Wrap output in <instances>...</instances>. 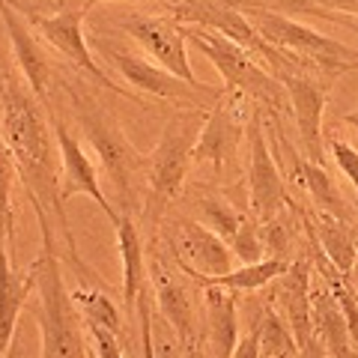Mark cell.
<instances>
[{
    "mask_svg": "<svg viewBox=\"0 0 358 358\" xmlns=\"http://www.w3.org/2000/svg\"><path fill=\"white\" fill-rule=\"evenodd\" d=\"M45 105L30 93L9 72H0V134H3L9 152L15 159L18 179L27 188V197L33 206L48 212V218L57 221V227L66 239V251L78 272V245L66 215V203L60 200V171H57V138L51 129V117H45Z\"/></svg>",
    "mask_w": 358,
    "mask_h": 358,
    "instance_id": "cell-1",
    "label": "cell"
},
{
    "mask_svg": "<svg viewBox=\"0 0 358 358\" xmlns=\"http://www.w3.org/2000/svg\"><path fill=\"white\" fill-rule=\"evenodd\" d=\"M63 93L69 96L78 126H81L93 152L99 155L105 176L114 185L117 203L122 209H131V206L141 209L138 200H141V188H147V155H141L131 147V141L122 134L117 120L110 117V110H105L99 99L78 90L72 81L63 84Z\"/></svg>",
    "mask_w": 358,
    "mask_h": 358,
    "instance_id": "cell-2",
    "label": "cell"
},
{
    "mask_svg": "<svg viewBox=\"0 0 358 358\" xmlns=\"http://www.w3.org/2000/svg\"><path fill=\"white\" fill-rule=\"evenodd\" d=\"M42 233V254L33 260L39 289V326H42V358H87L84 350V317L78 313L72 293L66 289L63 268L54 242V224L48 212L33 206Z\"/></svg>",
    "mask_w": 358,
    "mask_h": 358,
    "instance_id": "cell-3",
    "label": "cell"
},
{
    "mask_svg": "<svg viewBox=\"0 0 358 358\" xmlns=\"http://www.w3.org/2000/svg\"><path fill=\"white\" fill-rule=\"evenodd\" d=\"M203 108L179 110L167 120L162 131V141L155 152L147 159V197H143V215L152 224H159L164 209L179 197L188 176V164H192L194 143L203 129Z\"/></svg>",
    "mask_w": 358,
    "mask_h": 358,
    "instance_id": "cell-4",
    "label": "cell"
},
{
    "mask_svg": "<svg viewBox=\"0 0 358 358\" xmlns=\"http://www.w3.org/2000/svg\"><path fill=\"white\" fill-rule=\"evenodd\" d=\"M266 69L281 81L287 93L305 159L322 164V114H326L329 87L338 78V72L310 60H299L293 54H284L278 48H275V57L266 63Z\"/></svg>",
    "mask_w": 358,
    "mask_h": 358,
    "instance_id": "cell-5",
    "label": "cell"
},
{
    "mask_svg": "<svg viewBox=\"0 0 358 358\" xmlns=\"http://www.w3.org/2000/svg\"><path fill=\"white\" fill-rule=\"evenodd\" d=\"M185 39L197 45L209 57V63L221 72L224 90L248 96L251 102L275 110V114H284L289 108L281 81L268 69H263V66L257 63V54H251L248 48H242V45H236L233 39L221 36L215 30H206V27H185Z\"/></svg>",
    "mask_w": 358,
    "mask_h": 358,
    "instance_id": "cell-6",
    "label": "cell"
},
{
    "mask_svg": "<svg viewBox=\"0 0 358 358\" xmlns=\"http://www.w3.org/2000/svg\"><path fill=\"white\" fill-rule=\"evenodd\" d=\"M248 21L257 30V36H260L266 45H272V48L284 51V54L320 63V66H326V69L338 72V75L358 69V51L355 48L326 36V33H317V30H310L305 24H299V21L287 18V15H278V13H272V9L251 6Z\"/></svg>",
    "mask_w": 358,
    "mask_h": 358,
    "instance_id": "cell-7",
    "label": "cell"
},
{
    "mask_svg": "<svg viewBox=\"0 0 358 358\" xmlns=\"http://www.w3.org/2000/svg\"><path fill=\"white\" fill-rule=\"evenodd\" d=\"M263 114L260 105H254L251 120H248V212L266 224L287 209H293V197L287 192V179L278 167V159L268 150L266 129H263Z\"/></svg>",
    "mask_w": 358,
    "mask_h": 358,
    "instance_id": "cell-8",
    "label": "cell"
},
{
    "mask_svg": "<svg viewBox=\"0 0 358 358\" xmlns=\"http://www.w3.org/2000/svg\"><path fill=\"white\" fill-rule=\"evenodd\" d=\"M96 3L84 0L81 6H72V9H63L57 15H39V13H27L24 18L30 21L33 30H39V36L51 45L54 51H60L66 60H69L78 72H84L87 78H93L96 84L108 87L110 93L117 96H126V99H134L131 90H122L120 84H114L110 78L105 75V69L99 66V60L90 54V45L84 39V18L87 13L93 9Z\"/></svg>",
    "mask_w": 358,
    "mask_h": 358,
    "instance_id": "cell-9",
    "label": "cell"
},
{
    "mask_svg": "<svg viewBox=\"0 0 358 358\" xmlns=\"http://www.w3.org/2000/svg\"><path fill=\"white\" fill-rule=\"evenodd\" d=\"M167 248L171 260L179 266V272L192 281H209L221 278L233 268V251L221 236L192 218H173L167 233Z\"/></svg>",
    "mask_w": 358,
    "mask_h": 358,
    "instance_id": "cell-10",
    "label": "cell"
},
{
    "mask_svg": "<svg viewBox=\"0 0 358 358\" xmlns=\"http://www.w3.org/2000/svg\"><path fill=\"white\" fill-rule=\"evenodd\" d=\"M248 105H254L248 96L224 90L221 99L209 108V114L203 120V129H200V138L194 143L192 162L212 164L215 171H221L227 162L236 159L239 143H242L245 129H248V120H251V114L245 110Z\"/></svg>",
    "mask_w": 358,
    "mask_h": 358,
    "instance_id": "cell-11",
    "label": "cell"
},
{
    "mask_svg": "<svg viewBox=\"0 0 358 358\" xmlns=\"http://www.w3.org/2000/svg\"><path fill=\"white\" fill-rule=\"evenodd\" d=\"M150 278L155 287V305H159V317L176 331L182 346L188 343H203V301L197 305L182 278H179V266L167 260L164 254H155L150 260Z\"/></svg>",
    "mask_w": 358,
    "mask_h": 358,
    "instance_id": "cell-12",
    "label": "cell"
},
{
    "mask_svg": "<svg viewBox=\"0 0 358 358\" xmlns=\"http://www.w3.org/2000/svg\"><path fill=\"white\" fill-rule=\"evenodd\" d=\"M120 24L143 51H147L150 60H155L171 75L182 78L185 84L200 87L192 63H188V48H185L188 39H185L182 24H176L173 18H152V15H141V13L126 15Z\"/></svg>",
    "mask_w": 358,
    "mask_h": 358,
    "instance_id": "cell-13",
    "label": "cell"
},
{
    "mask_svg": "<svg viewBox=\"0 0 358 358\" xmlns=\"http://www.w3.org/2000/svg\"><path fill=\"white\" fill-rule=\"evenodd\" d=\"M110 60L120 69L122 81L131 84L134 90H143L155 99H164V102H182L192 108H203V99H221L224 90H212V87H192L185 84L182 78L171 75L167 69H162L159 63H150L147 57H138V54L120 51V48H108Z\"/></svg>",
    "mask_w": 358,
    "mask_h": 358,
    "instance_id": "cell-14",
    "label": "cell"
},
{
    "mask_svg": "<svg viewBox=\"0 0 358 358\" xmlns=\"http://www.w3.org/2000/svg\"><path fill=\"white\" fill-rule=\"evenodd\" d=\"M171 13H173L176 24L215 30L221 36L242 45V48H248L251 54H257L260 60H268L275 54L272 45H266L260 36H257L251 21L245 18V13H239L230 0H179V3L171 6Z\"/></svg>",
    "mask_w": 358,
    "mask_h": 358,
    "instance_id": "cell-15",
    "label": "cell"
},
{
    "mask_svg": "<svg viewBox=\"0 0 358 358\" xmlns=\"http://www.w3.org/2000/svg\"><path fill=\"white\" fill-rule=\"evenodd\" d=\"M48 117H51V129H54V138H57L60 162H63L60 200L66 203V200L75 197V194H87V197H93V200H96L99 209H102L110 221H117V218H120V212H117V206L105 197V192H102V179H99V171H96L93 159L87 155L84 143L69 131V126H66V122L57 117V110H54L51 105H48Z\"/></svg>",
    "mask_w": 358,
    "mask_h": 358,
    "instance_id": "cell-16",
    "label": "cell"
},
{
    "mask_svg": "<svg viewBox=\"0 0 358 358\" xmlns=\"http://www.w3.org/2000/svg\"><path fill=\"white\" fill-rule=\"evenodd\" d=\"M0 21H3V27H6V36H9V45H13V54H15V63L21 69L24 84L30 87V93L48 108L51 105V96H48L51 60H48V54L42 51L39 39L33 36L30 21L21 15V9L13 0H0Z\"/></svg>",
    "mask_w": 358,
    "mask_h": 358,
    "instance_id": "cell-17",
    "label": "cell"
},
{
    "mask_svg": "<svg viewBox=\"0 0 358 358\" xmlns=\"http://www.w3.org/2000/svg\"><path fill=\"white\" fill-rule=\"evenodd\" d=\"M310 284H313V257L305 254L296 263L287 266L284 275L272 281V301L275 310L284 317L296 338V346H305L313 338L310 322Z\"/></svg>",
    "mask_w": 358,
    "mask_h": 358,
    "instance_id": "cell-18",
    "label": "cell"
},
{
    "mask_svg": "<svg viewBox=\"0 0 358 358\" xmlns=\"http://www.w3.org/2000/svg\"><path fill=\"white\" fill-rule=\"evenodd\" d=\"M9 242H13V227L0 224V358L15 341L18 317L27 305V296L36 289V266L30 263L27 272H18Z\"/></svg>",
    "mask_w": 358,
    "mask_h": 358,
    "instance_id": "cell-19",
    "label": "cell"
},
{
    "mask_svg": "<svg viewBox=\"0 0 358 358\" xmlns=\"http://www.w3.org/2000/svg\"><path fill=\"white\" fill-rule=\"evenodd\" d=\"M200 301H203V338L209 358H233L239 343V322H236V296L233 289L218 284H197Z\"/></svg>",
    "mask_w": 358,
    "mask_h": 358,
    "instance_id": "cell-20",
    "label": "cell"
},
{
    "mask_svg": "<svg viewBox=\"0 0 358 358\" xmlns=\"http://www.w3.org/2000/svg\"><path fill=\"white\" fill-rule=\"evenodd\" d=\"M301 224H305L308 236L317 242L320 254L338 268L343 278H352L358 268V227L355 221H341L322 212H301Z\"/></svg>",
    "mask_w": 358,
    "mask_h": 358,
    "instance_id": "cell-21",
    "label": "cell"
},
{
    "mask_svg": "<svg viewBox=\"0 0 358 358\" xmlns=\"http://www.w3.org/2000/svg\"><path fill=\"white\" fill-rule=\"evenodd\" d=\"M313 272H317V268H313ZM310 322H313V334L322 341V346L329 350L331 358H358L352 338H350V329H346L343 310L338 305V299H334L331 287L326 284V278H322L320 284L317 281L310 284Z\"/></svg>",
    "mask_w": 358,
    "mask_h": 358,
    "instance_id": "cell-22",
    "label": "cell"
},
{
    "mask_svg": "<svg viewBox=\"0 0 358 358\" xmlns=\"http://www.w3.org/2000/svg\"><path fill=\"white\" fill-rule=\"evenodd\" d=\"M284 152H287L289 171H293V176H299L296 182L305 188L308 197H310L313 212H322V215H331V218H341V221H352L350 200L338 192V185H334V179L329 176L326 164L301 159V155H296V150L289 147V143H284Z\"/></svg>",
    "mask_w": 358,
    "mask_h": 358,
    "instance_id": "cell-23",
    "label": "cell"
},
{
    "mask_svg": "<svg viewBox=\"0 0 358 358\" xmlns=\"http://www.w3.org/2000/svg\"><path fill=\"white\" fill-rule=\"evenodd\" d=\"M114 227H117V245L122 260V301H126L129 310H134L138 308V296L143 293V281H147V254H143L138 224L131 221L129 212H120Z\"/></svg>",
    "mask_w": 358,
    "mask_h": 358,
    "instance_id": "cell-24",
    "label": "cell"
},
{
    "mask_svg": "<svg viewBox=\"0 0 358 358\" xmlns=\"http://www.w3.org/2000/svg\"><path fill=\"white\" fill-rule=\"evenodd\" d=\"M287 260H278V257H268L260 263H248L242 268H230L227 275L221 278H209V281H194V284H218L224 289H233V293H251V289H263L275 281L278 275L287 272Z\"/></svg>",
    "mask_w": 358,
    "mask_h": 358,
    "instance_id": "cell-25",
    "label": "cell"
},
{
    "mask_svg": "<svg viewBox=\"0 0 358 358\" xmlns=\"http://www.w3.org/2000/svg\"><path fill=\"white\" fill-rule=\"evenodd\" d=\"M72 301H75L78 313L84 317V322L102 326V329L114 331L117 338H120V331H122V317H120V308H117V301L110 299V293L81 284L78 289H72Z\"/></svg>",
    "mask_w": 358,
    "mask_h": 358,
    "instance_id": "cell-26",
    "label": "cell"
},
{
    "mask_svg": "<svg viewBox=\"0 0 358 358\" xmlns=\"http://www.w3.org/2000/svg\"><path fill=\"white\" fill-rule=\"evenodd\" d=\"M257 334H260V358H281L299 352L293 331H289L284 317L275 308H266L260 326H257Z\"/></svg>",
    "mask_w": 358,
    "mask_h": 358,
    "instance_id": "cell-27",
    "label": "cell"
},
{
    "mask_svg": "<svg viewBox=\"0 0 358 358\" xmlns=\"http://www.w3.org/2000/svg\"><path fill=\"white\" fill-rule=\"evenodd\" d=\"M245 218H248V215L239 212L236 206L230 203V200H224V197H203V200H200V224L209 227L215 236H221L227 245L239 233Z\"/></svg>",
    "mask_w": 358,
    "mask_h": 358,
    "instance_id": "cell-28",
    "label": "cell"
},
{
    "mask_svg": "<svg viewBox=\"0 0 358 358\" xmlns=\"http://www.w3.org/2000/svg\"><path fill=\"white\" fill-rule=\"evenodd\" d=\"M230 251H233V257H239L242 266L266 260L263 230H260V221H257V218L251 215V212H248V218L242 221L239 233H236V236H233V242H230Z\"/></svg>",
    "mask_w": 358,
    "mask_h": 358,
    "instance_id": "cell-29",
    "label": "cell"
},
{
    "mask_svg": "<svg viewBox=\"0 0 358 358\" xmlns=\"http://www.w3.org/2000/svg\"><path fill=\"white\" fill-rule=\"evenodd\" d=\"M15 159L13 152H9L3 134H0V224H6V227H13V182H15Z\"/></svg>",
    "mask_w": 358,
    "mask_h": 358,
    "instance_id": "cell-30",
    "label": "cell"
},
{
    "mask_svg": "<svg viewBox=\"0 0 358 358\" xmlns=\"http://www.w3.org/2000/svg\"><path fill=\"white\" fill-rule=\"evenodd\" d=\"M329 150H331V159H334V164L341 167V173H343L346 179H350L352 188L358 192V150L352 147V143L338 141V138H331Z\"/></svg>",
    "mask_w": 358,
    "mask_h": 358,
    "instance_id": "cell-31",
    "label": "cell"
},
{
    "mask_svg": "<svg viewBox=\"0 0 358 358\" xmlns=\"http://www.w3.org/2000/svg\"><path fill=\"white\" fill-rule=\"evenodd\" d=\"M84 329H87L90 338H93V346H96L99 358H126V355H122V350H120L114 331H108L102 326H93V322H84Z\"/></svg>",
    "mask_w": 358,
    "mask_h": 358,
    "instance_id": "cell-32",
    "label": "cell"
},
{
    "mask_svg": "<svg viewBox=\"0 0 358 358\" xmlns=\"http://www.w3.org/2000/svg\"><path fill=\"white\" fill-rule=\"evenodd\" d=\"M299 6L308 9H322V13H346V15H358V0H293Z\"/></svg>",
    "mask_w": 358,
    "mask_h": 358,
    "instance_id": "cell-33",
    "label": "cell"
},
{
    "mask_svg": "<svg viewBox=\"0 0 358 358\" xmlns=\"http://www.w3.org/2000/svg\"><path fill=\"white\" fill-rule=\"evenodd\" d=\"M233 358H260V334H257V329L251 334H245V338H239Z\"/></svg>",
    "mask_w": 358,
    "mask_h": 358,
    "instance_id": "cell-34",
    "label": "cell"
},
{
    "mask_svg": "<svg viewBox=\"0 0 358 358\" xmlns=\"http://www.w3.org/2000/svg\"><path fill=\"white\" fill-rule=\"evenodd\" d=\"M299 358H331V355H329L326 346H322V341L313 334L305 346H299Z\"/></svg>",
    "mask_w": 358,
    "mask_h": 358,
    "instance_id": "cell-35",
    "label": "cell"
},
{
    "mask_svg": "<svg viewBox=\"0 0 358 358\" xmlns=\"http://www.w3.org/2000/svg\"><path fill=\"white\" fill-rule=\"evenodd\" d=\"M182 358H209V355H206V350H203V343H188L185 352H182Z\"/></svg>",
    "mask_w": 358,
    "mask_h": 358,
    "instance_id": "cell-36",
    "label": "cell"
},
{
    "mask_svg": "<svg viewBox=\"0 0 358 358\" xmlns=\"http://www.w3.org/2000/svg\"><path fill=\"white\" fill-rule=\"evenodd\" d=\"M3 358H24V350H21V341H18V334H15V341L9 343V350Z\"/></svg>",
    "mask_w": 358,
    "mask_h": 358,
    "instance_id": "cell-37",
    "label": "cell"
},
{
    "mask_svg": "<svg viewBox=\"0 0 358 358\" xmlns=\"http://www.w3.org/2000/svg\"><path fill=\"white\" fill-rule=\"evenodd\" d=\"M346 122H350V126H352V129L358 131V108L352 110V114H350V117H346Z\"/></svg>",
    "mask_w": 358,
    "mask_h": 358,
    "instance_id": "cell-38",
    "label": "cell"
},
{
    "mask_svg": "<svg viewBox=\"0 0 358 358\" xmlns=\"http://www.w3.org/2000/svg\"><path fill=\"white\" fill-rule=\"evenodd\" d=\"M90 3H102V0H90ZM159 3H167V6H173V3H179V0H159Z\"/></svg>",
    "mask_w": 358,
    "mask_h": 358,
    "instance_id": "cell-39",
    "label": "cell"
},
{
    "mask_svg": "<svg viewBox=\"0 0 358 358\" xmlns=\"http://www.w3.org/2000/svg\"><path fill=\"white\" fill-rule=\"evenodd\" d=\"M281 358H299V352H296V355H281Z\"/></svg>",
    "mask_w": 358,
    "mask_h": 358,
    "instance_id": "cell-40",
    "label": "cell"
},
{
    "mask_svg": "<svg viewBox=\"0 0 358 358\" xmlns=\"http://www.w3.org/2000/svg\"><path fill=\"white\" fill-rule=\"evenodd\" d=\"M352 287H355V284H352ZM355 293H358V287H355Z\"/></svg>",
    "mask_w": 358,
    "mask_h": 358,
    "instance_id": "cell-41",
    "label": "cell"
},
{
    "mask_svg": "<svg viewBox=\"0 0 358 358\" xmlns=\"http://www.w3.org/2000/svg\"><path fill=\"white\" fill-rule=\"evenodd\" d=\"M0 72H3V69H0Z\"/></svg>",
    "mask_w": 358,
    "mask_h": 358,
    "instance_id": "cell-42",
    "label": "cell"
}]
</instances>
